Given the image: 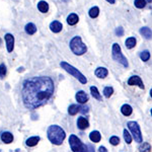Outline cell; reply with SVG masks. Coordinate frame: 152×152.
<instances>
[{
	"mask_svg": "<svg viewBox=\"0 0 152 152\" xmlns=\"http://www.w3.org/2000/svg\"><path fill=\"white\" fill-rule=\"evenodd\" d=\"M116 35L118 36V37H123L124 36V28H122V26H119V28H116Z\"/></svg>",
	"mask_w": 152,
	"mask_h": 152,
	"instance_id": "cell-33",
	"label": "cell"
},
{
	"mask_svg": "<svg viewBox=\"0 0 152 152\" xmlns=\"http://www.w3.org/2000/svg\"><path fill=\"white\" fill-rule=\"evenodd\" d=\"M24 31H26V33L28 34V35H34V34H36V31H37V26L34 23H29L28 24H26Z\"/></svg>",
	"mask_w": 152,
	"mask_h": 152,
	"instance_id": "cell-18",
	"label": "cell"
},
{
	"mask_svg": "<svg viewBox=\"0 0 152 152\" xmlns=\"http://www.w3.org/2000/svg\"><path fill=\"white\" fill-rule=\"evenodd\" d=\"M54 94V82L48 76H36L24 80L21 89L23 104L28 110L45 105Z\"/></svg>",
	"mask_w": 152,
	"mask_h": 152,
	"instance_id": "cell-1",
	"label": "cell"
},
{
	"mask_svg": "<svg viewBox=\"0 0 152 152\" xmlns=\"http://www.w3.org/2000/svg\"><path fill=\"white\" fill-rule=\"evenodd\" d=\"M69 47L71 49V51H72V53L77 56H81L84 53H86V51H87V47L85 46V44L82 43L81 38L78 36L74 37V38L70 41Z\"/></svg>",
	"mask_w": 152,
	"mask_h": 152,
	"instance_id": "cell-3",
	"label": "cell"
},
{
	"mask_svg": "<svg viewBox=\"0 0 152 152\" xmlns=\"http://www.w3.org/2000/svg\"><path fill=\"white\" fill-rule=\"evenodd\" d=\"M140 34L145 39H147V40L151 39V29L149 28H147V26H144V28H140Z\"/></svg>",
	"mask_w": 152,
	"mask_h": 152,
	"instance_id": "cell-22",
	"label": "cell"
},
{
	"mask_svg": "<svg viewBox=\"0 0 152 152\" xmlns=\"http://www.w3.org/2000/svg\"><path fill=\"white\" fill-rule=\"evenodd\" d=\"M89 139L94 143H99L102 139V135L99 131H92L91 133L89 134Z\"/></svg>",
	"mask_w": 152,
	"mask_h": 152,
	"instance_id": "cell-17",
	"label": "cell"
},
{
	"mask_svg": "<svg viewBox=\"0 0 152 152\" xmlns=\"http://www.w3.org/2000/svg\"><path fill=\"white\" fill-rule=\"evenodd\" d=\"M99 150V152H109V151H107V149L105 148L104 146H100Z\"/></svg>",
	"mask_w": 152,
	"mask_h": 152,
	"instance_id": "cell-34",
	"label": "cell"
},
{
	"mask_svg": "<svg viewBox=\"0 0 152 152\" xmlns=\"http://www.w3.org/2000/svg\"><path fill=\"white\" fill-rule=\"evenodd\" d=\"M121 113L124 115V116L129 117V116H131L132 113H133V109H132L131 105H129L127 104H123V105H122V107H121Z\"/></svg>",
	"mask_w": 152,
	"mask_h": 152,
	"instance_id": "cell-16",
	"label": "cell"
},
{
	"mask_svg": "<svg viewBox=\"0 0 152 152\" xmlns=\"http://www.w3.org/2000/svg\"><path fill=\"white\" fill-rule=\"evenodd\" d=\"M60 66L66 71V72H68L69 74L72 75L73 77H75L76 79L79 80V81L81 82L82 84H85V83L87 82V78L85 77V76L83 75L79 70L76 69L75 67H73L72 65H70L69 63H67V62H61L60 63Z\"/></svg>",
	"mask_w": 152,
	"mask_h": 152,
	"instance_id": "cell-4",
	"label": "cell"
},
{
	"mask_svg": "<svg viewBox=\"0 0 152 152\" xmlns=\"http://www.w3.org/2000/svg\"><path fill=\"white\" fill-rule=\"evenodd\" d=\"M145 1H147V2H149V3H151V1H152V0H145Z\"/></svg>",
	"mask_w": 152,
	"mask_h": 152,
	"instance_id": "cell-37",
	"label": "cell"
},
{
	"mask_svg": "<svg viewBox=\"0 0 152 152\" xmlns=\"http://www.w3.org/2000/svg\"><path fill=\"white\" fill-rule=\"evenodd\" d=\"M6 72H7V69H6V66L4 63L0 64V77L3 78L4 76L6 75Z\"/></svg>",
	"mask_w": 152,
	"mask_h": 152,
	"instance_id": "cell-31",
	"label": "cell"
},
{
	"mask_svg": "<svg viewBox=\"0 0 152 152\" xmlns=\"http://www.w3.org/2000/svg\"><path fill=\"white\" fill-rule=\"evenodd\" d=\"M112 55H113V59L115 61H117L118 63L122 64L124 67H128L129 66V63H128V60L125 56L122 54V50H121V47H120L119 44H114L113 45V49H112Z\"/></svg>",
	"mask_w": 152,
	"mask_h": 152,
	"instance_id": "cell-5",
	"label": "cell"
},
{
	"mask_svg": "<svg viewBox=\"0 0 152 152\" xmlns=\"http://www.w3.org/2000/svg\"><path fill=\"white\" fill-rule=\"evenodd\" d=\"M139 149H140V152H151V146L148 143H143Z\"/></svg>",
	"mask_w": 152,
	"mask_h": 152,
	"instance_id": "cell-30",
	"label": "cell"
},
{
	"mask_svg": "<svg viewBox=\"0 0 152 152\" xmlns=\"http://www.w3.org/2000/svg\"><path fill=\"white\" fill-rule=\"evenodd\" d=\"M94 74H95L96 77L104 79V78L107 77V74H109V71H107V68H104V67H99V68H96V69H95Z\"/></svg>",
	"mask_w": 152,
	"mask_h": 152,
	"instance_id": "cell-12",
	"label": "cell"
},
{
	"mask_svg": "<svg viewBox=\"0 0 152 152\" xmlns=\"http://www.w3.org/2000/svg\"><path fill=\"white\" fill-rule=\"evenodd\" d=\"M0 45H1V40H0Z\"/></svg>",
	"mask_w": 152,
	"mask_h": 152,
	"instance_id": "cell-38",
	"label": "cell"
},
{
	"mask_svg": "<svg viewBox=\"0 0 152 152\" xmlns=\"http://www.w3.org/2000/svg\"><path fill=\"white\" fill-rule=\"evenodd\" d=\"M75 99H76V100H77V102H79V104H86V102H88L89 96L85 94V91L80 90V91H78L77 94H76Z\"/></svg>",
	"mask_w": 152,
	"mask_h": 152,
	"instance_id": "cell-10",
	"label": "cell"
},
{
	"mask_svg": "<svg viewBox=\"0 0 152 152\" xmlns=\"http://www.w3.org/2000/svg\"><path fill=\"white\" fill-rule=\"evenodd\" d=\"M136 44H137V41H136V39L135 38H128L126 40V42H125V45H126V47L128 48V49H133L135 46H136Z\"/></svg>",
	"mask_w": 152,
	"mask_h": 152,
	"instance_id": "cell-25",
	"label": "cell"
},
{
	"mask_svg": "<svg viewBox=\"0 0 152 152\" xmlns=\"http://www.w3.org/2000/svg\"><path fill=\"white\" fill-rule=\"evenodd\" d=\"M4 39H5L7 52L11 53L12 51H13V48H14V37L12 36L11 34H6V35L4 36Z\"/></svg>",
	"mask_w": 152,
	"mask_h": 152,
	"instance_id": "cell-9",
	"label": "cell"
},
{
	"mask_svg": "<svg viewBox=\"0 0 152 152\" xmlns=\"http://www.w3.org/2000/svg\"><path fill=\"white\" fill-rule=\"evenodd\" d=\"M113 94H114V88H113L112 86L104 87V95L105 97H107V99L111 97Z\"/></svg>",
	"mask_w": 152,
	"mask_h": 152,
	"instance_id": "cell-26",
	"label": "cell"
},
{
	"mask_svg": "<svg viewBox=\"0 0 152 152\" xmlns=\"http://www.w3.org/2000/svg\"><path fill=\"white\" fill-rule=\"evenodd\" d=\"M87 148L89 149V152H94V149L92 148V146H91V145H88V146H87Z\"/></svg>",
	"mask_w": 152,
	"mask_h": 152,
	"instance_id": "cell-35",
	"label": "cell"
},
{
	"mask_svg": "<svg viewBox=\"0 0 152 152\" xmlns=\"http://www.w3.org/2000/svg\"><path fill=\"white\" fill-rule=\"evenodd\" d=\"M77 127L80 130H85L89 127V123H88V121L84 117H80L77 120Z\"/></svg>",
	"mask_w": 152,
	"mask_h": 152,
	"instance_id": "cell-13",
	"label": "cell"
},
{
	"mask_svg": "<svg viewBox=\"0 0 152 152\" xmlns=\"http://www.w3.org/2000/svg\"><path fill=\"white\" fill-rule=\"evenodd\" d=\"M38 9L43 13H46V12L49 11V4L44 0H41L40 2L38 3Z\"/></svg>",
	"mask_w": 152,
	"mask_h": 152,
	"instance_id": "cell-20",
	"label": "cell"
},
{
	"mask_svg": "<svg viewBox=\"0 0 152 152\" xmlns=\"http://www.w3.org/2000/svg\"><path fill=\"white\" fill-rule=\"evenodd\" d=\"M123 135H124V139H125V141H126V143L127 144H131L132 143V136L130 135V133L127 131L126 129L124 130Z\"/></svg>",
	"mask_w": 152,
	"mask_h": 152,
	"instance_id": "cell-28",
	"label": "cell"
},
{
	"mask_svg": "<svg viewBox=\"0 0 152 152\" xmlns=\"http://www.w3.org/2000/svg\"><path fill=\"white\" fill-rule=\"evenodd\" d=\"M80 109L81 107L77 104H71L69 107H68V113H69L70 116H75L77 113L80 112Z\"/></svg>",
	"mask_w": 152,
	"mask_h": 152,
	"instance_id": "cell-21",
	"label": "cell"
},
{
	"mask_svg": "<svg viewBox=\"0 0 152 152\" xmlns=\"http://www.w3.org/2000/svg\"><path fill=\"white\" fill-rule=\"evenodd\" d=\"M1 140L5 144H9L13 141V135L10 132H3L1 134Z\"/></svg>",
	"mask_w": 152,
	"mask_h": 152,
	"instance_id": "cell-14",
	"label": "cell"
},
{
	"mask_svg": "<svg viewBox=\"0 0 152 152\" xmlns=\"http://www.w3.org/2000/svg\"><path fill=\"white\" fill-rule=\"evenodd\" d=\"M69 145L73 152H87V146L83 144L76 135H70Z\"/></svg>",
	"mask_w": 152,
	"mask_h": 152,
	"instance_id": "cell-6",
	"label": "cell"
},
{
	"mask_svg": "<svg viewBox=\"0 0 152 152\" xmlns=\"http://www.w3.org/2000/svg\"><path fill=\"white\" fill-rule=\"evenodd\" d=\"M88 14H89V16H90L91 18H97V16L99 15V8L97 6L91 7V8L89 9V11H88Z\"/></svg>",
	"mask_w": 152,
	"mask_h": 152,
	"instance_id": "cell-24",
	"label": "cell"
},
{
	"mask_svg": "<svg viewBox=\"0 0 152 152\" xmlns=\"http://www.w3.org/2000/svg\"><path fill=\"white\" fill-rule=\"evenodd\" d=\"M62 28H63L62 23H61L60 21H58V20H54V21H52V23H50V29L55 34L60 33V31H62Z\"/></svg>",
	"mask_w": 152,
	"mask_h": 152,
	"instance_id": "cell-11",
	"label": "cell"
},
{
	"mask_svg": "<svg viewBox=\"0 0 152 152\" xmlns=\"http://www.w3.org/2000/svg\"><path fill=\"white\" fill-rule=\"evenodd\" d=\"M110 143H111L112 145L116 146V145H118V144L120 143V138H119V137H117V136H113V137L110 138Z\"/></svg>",
	"mask_w": 152,
	"mask_h": 152,
	"instance_id": "cell-32",
	"label": "cell"
},
{
	"mask_svg": "<svg viewBox=\"0 0 152 152\" xmlns=\"http://www.w3.org/2000/svg\"><path fill=\"white\" fill-rule=\"evenodd\" d=\"M109 3H111V4H115V2H116V0H107Z\"/></svg>",
	"mask_w": 152,
	"mask_h": 152,
	"instance_id": "cell-36",
	"label": "cell"
},
{
	"mask_svg": "<svg viewBox=\"0 0 152 152\" xmlns=\"http://www.w3.org/2000/svg\"><path fill=\"white\" fill-rule=\"evenodd\" d=\"M90 92H91V95L94 96V99L99 100V102L102 100V95H100L99 89L95 86H90Z\"/></svg>",
	"mask_w": 152,
	"mask_h": 152,
	"instance_id": "cell-23",
	"label": "cell"
},
{
	"mask_svg": "<svg viewBox=\"0 0 152 152\" xmlns=\"http://www.w3.org/2000/svg\"><path fill=\"white\" fill-rule=\"evenodd\" d=\"M127 126H128L129 130L131 131V134H132V136H133L134 140L136 141L137 143H142L143 138H142L140 126L138 125V123L134 121H130L127 123Z\"/></svg>",
	"mask_w": 152,
	"mask_h": 152,
	"instance_id": "cell-7",
	"label": "cell"
},
{
	"mask_svg": "<svg viewBox=\"0 0 152 152\" xmlns=\"http://www.w3.org/2000/svg\"><path fill=\"white\" fill-rule=\"evenodd\" d=\"M128 84L131 85V86H134V85H137V86H139L141 88V89H144L145 86H144L143 84V81H142V79L140 77H139L138 75H133L131 76V77L128 79Z\"/></svg>",
	"mask_w": 152,
	"mask_h": 152,
	"instance_id": "cell-8",
	"label": "cell"
},
{
	"mask_svg": "<svg viewBox=\"0 0 152 152\" xmlns=\"http://www.w3.org/2000/svg\"><path fill=\"white\" fill-rule=\"evenodd\" d=\"M40 137L39 136H34V137H31V138H28V140H26V145H28V147H34V146H36L37 144L40 142Z\"/></svg>",
	"mask_w": 152,
	"mask_h": 152,
	"instance_id": "cell-19",
	"label": "cell"
},
{
	"mask_svg": "<svg viewBox=\"0 0 152 152\" xmlns=\"http://www.w3.org/2000/svg\"><path fill=\"white\" fill-rule=\"evenodd\" d=\"M78 21H79V16H78L76 13H71L68 15L67 23L69 24V26H75Z\"/></svg>",
	"mask_w": 152,
	"mask_h": 152,
	"instance_id": "cell-15",
	"label": "cell"
},
{
	"mask_svg": "<svg viewBox=\"0 0 152 152\" xmlns=\"http://www.w3.org/2000/svg\"><path fill=\"white\" fill-rule=\"evenodd\" d=\"M134 5L136 6L137 8H144L146 5V1L145 0H135Z\"/></svg>",
	"mask_w": 152,
	"mask_h": 152,
	"instance_id": "cell-29",
	"label": "cell"
},
{
	"mask_svg": "<svg viewBox=\"0 0 152 152\" xmlns=\"http://www.w3.org/2000/svg\"><path fill=\"white\" fill-rule=\"evenodd\" d=\"M140 58L142 61H144V62H147V61L149 60V58H150V52L149 51H143V52L140 53Z\"/></svg>",
	"mask_w": 152,
	"mask_h": 152,
	"instance_id": "cell-27",
	"label": "cell"
},
{
	"mask_svg": "<svg viewBox=\"0 0 152 152\" xmlns=\"http://www.w3.org/2000/svg\"><path fill=\"white\" fill-rule=\"evenodd\" d=\"M47 134L50 142L55 145H61L66 137L65 131L58 125H52L49 127Z\"/></svg>",
	"mask_w": 152,
	"mask_h": 152,
	"instance_id": "cell-2",
	"label": "cell"
}]
</instances>
